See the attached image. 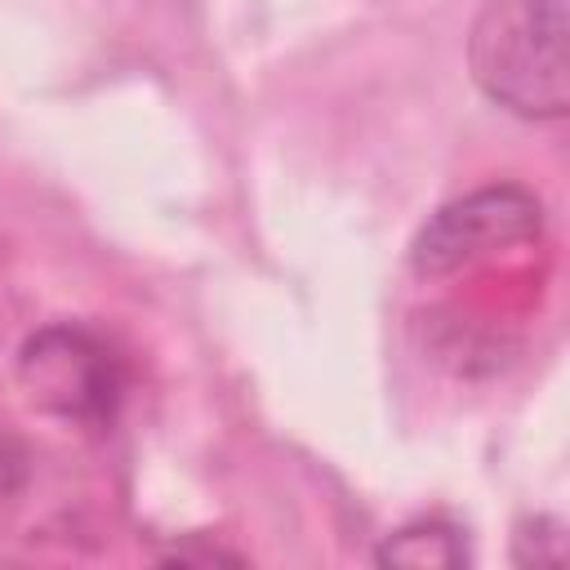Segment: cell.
<instances>
[{
	"instance_id": "obj_6",
	"label": "cell",
	"mask_w": 570,
	"mask_h": 570,
	"mask_svg": "<svg viewBox=\"0 0 570 570\" xmlns=\"http://www.w3.org/2000/svg\"><path fill=\"white\" fill-rule=\"evenodd\" d=\"M27 472H31L27 445H22L13 432H0V508L27 485Z\"/></svg>"
},
{
	"instance_id": "obj_4",
	"label": "cell",
	"mask_w": 570,
	"mask_h": 570,
	"mask_svg": "<svg viewBox=\"0 0 570 570\" xmlns=\"http://www.w3.org/2000/svg\"><path fill=\"white\" fill-rule=\"evenodd\" d=\"M379 566H463L468 561V548H463V534L445 521H414V525H401L396 534L383 539V548L374 552Z\"/></svg>"
},
{
	"instance_id": "obj_5",
	"label": "cell",
	"mask_w": 570,
	"mask_h": 570,
	"mask_svg": "<svg viewBox=\"0 0 570 570\" xmlns=\"http://www.w3.org/2000/svg\"><path fill=\"white\" fill-rule=\"evenodd\" d=\"M561 557H566V534L557 521L534 517L521 525V534H517V561L521 566H557Z\"/></svg>"
},
{
	"instance_id": "obj_1",
	"label": "cell",
	"mask_w": 570,
	"mask_h": 570,
	"mask_svg": "<svg viewBox=\"0 0 570 570\" xmlns=\"http://www.w3.org/2000/svg\"><path fill=\"white\" fill-rule=\"evenodd\" d=\"M570 0H485L472 36L468 67L490 102L525 120H561L570 107Z\"/></svg>"
},
{
	"instance_id": "obj_2",
	"label": "cell",
	"mask_w": 570,
	"mask_h": 570,
	"mask_svg": "<svg viewBox=\"0 0 570 570\" xmlns=\"http://www.w3.org/2000/svg\"><path fill=\"white\" fill-rule=\"evenodd\" d=\"M539 236L543 200L521 183H494L441 205L410 240V267L436 281L512 245H530Z\"/></svg>"
},
{
	"instance_id": "obj_3",
	"label": "cell",
	"mask_w": 570,
	"mask_h": 570,
	"mask_svg": "<svg viewBox=\"0 0 570 570\" xmlns=\"http://www.w3.org/2000/svg\"><path fill=\"white\" fill-rule=\"evenodd\" d=\"M18 370H22V383L31 387V396L49 414L89 423V428H102L116 419V405L125 392V370L98 334H89L80 325H49L27 338Z\"/></svg>"
}]
</instances>
